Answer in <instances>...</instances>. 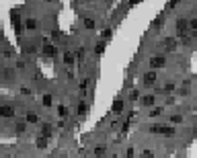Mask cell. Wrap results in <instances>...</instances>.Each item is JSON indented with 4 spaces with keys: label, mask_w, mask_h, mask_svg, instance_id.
I'll list each match as a JSON object with an SVG mask.
<instances>
[{
    "label": "cell",
    "mask_w": 197,
    "mask_h": 158,
    "mask_svg": "<svg viewBox=\"0 0 197 158\" xmlns=\"http://www.w3.org/2000/svg\"><path fill=\"white\" fill-rule=\"evenodd\" d=\"M162 45H166V51H175L177 49V41L172 39V37H164V43Z\"/></svg>",
    "instance_id": "7"
},
{
    "label": "cell",
    "mask_w": 197,
    "mask_h": 158,
    "mask_svg": "<svg viewBox=\"0 0 197 158\" xmlns=\"http://www.w3.org/2000/svg\"><path fill=\"white\" fill-rule=\"evenodd\" d=\"M64 64L66 66H74V53L72 51H64Z\"/></svg>",
    "instance_id": "10"
},
{
    "label": "cell",
    "mask_w": 197,
    "mask_h": 158,
    "mask_svg": "<svg viewBox=\"0 0 197 158\" xmlns=\"http://www.w3.org/2000/svg\"><path fill=\"white\" fill-rule=\"evenodd\" d=\"M14 107L12 105H2L0 107V117H4V119H10V117H14Z\"/></svg>",
    "instance_id": "2"
},
{
    "label": "cell",
    "mask_w": 197,
    "mask_h": 158,
    "mask_svg": "<svg viewBox=\"0 0 197 158\" xmlns=\"http://www.w3.org/2000/svg\"><path fill=\"white\" fill-rule=\"evenodd\" d=\"M51 103H53L51 95H45V97H43V105H45V107H51Z\"/></svg>",
    "instance_id": "21"
},
{
    "label": "cell",
    "mask_w": 197,
    "mask_h": 158,
    "mask_svg": "<svg viewBox=\"0 0 197 158\" xmlns=\"http://www.w3.org/2000/svg\"><path fill=\"white\" fill-rule=\"evenodd\" d=\"M150 66L156 70V68H164L166 66V58H162V56H154L152 60H150Z\"/></svg>",
    "instance_id": "3"
},
{
    "label": "cell",
    "mask_w": 197,
    "mask_h": 158,
    "mask_svg": "<svg viewBox=\"0 0 197 158\" xmlns=\"http://www.w3.org/2000/svg\"><path fill=\"white\" fill-rule=\"evenodd\" d=\"M14 131L21 136V133H25V131H27V125H25L23 121H19V123H14Z\"/></svg>",
    "instance_id": "12"
},
{
    "label": "cell",
    "mask_w": 197,
    "mask_h": 158,
    "mask_svg": "<svg viewBox=\"0 0 197 158\" xmlns=\"http://www.w3.org/2000/svg\"><path fill=\"white\" fill-rule=\"evenodd\" d=\"M140 158H154V152H150V150H144V152L140 154Z\"/></svg>",
    "instance_id": "23"
},
{
    "label": "cell",
    "mask_w": 197,
    "mask_h": 158,
    "mask_svg": "<svg viewBox=\"0 0 197 158\" xmlns=\"http://www.w3.org/2000/svg\"><path fill=\"white\" fill-rule=\"evenodd\" d=\"M109 37H111V29H105L103 31V39H109Z\"/></svg>",
    "instance_id": "32"
},
{
    "label": "cell",
    "mask_w": 197,
    "mask_h": 158,
    "mask_svg": "<svg viewBox=\"0 0 197 158\" xmlns=\"http://www.w3.org/2000/svg\"><path fill=\"white\" fill-rule=\"evenodd\" d=\"M189 27H191V31H197V19H193V21L189 23Z\"/></svg>",
    "instance_id": "31"
},
{
    "label": "cell",
    "mask_w": 197,
    "mask_h": 158,
    "mask_svg": "<svg viewBox=\"0 0 197 158\" xmlns=\"http://www.w3.org/2000/svg\"><path fill=\"white\" fill-rule=\"evenodd\" d=\"M41 136H43V138H49V136H51V125L45 123V125L41 127Z\"/></svg>",
    "instance_id": "17"
},
{
    "label": "cell",
    "mask_w": 197,
    "mask_h": 158,
    "mask_svg": "<svg viewBox=\"0 0 197 158\" xmlns=\"http://www.w3.org/2000/svg\"><path fill=\"white\" fill-rule=\"evenodd\" d=\"M170 121H172V123H183V115H172Z\"/></svg>",
    "instance_id": "24"
},
{
    "label": "cell",
    "mask_w": 197,
    "mask_h": 158,
    "mask_svg": "<svg viewBox=\"0 0 197 158\" xmlns=\"http://www.w3.org/2000/svg\"><path fill=\"white\" fill-rule=\"evenodd\" d=\"M105 47H107V43H105V41H99V43L95 45V53H97V56H99V53H103V51H105Z\"/></svg>",
    "instance_id": "14"
},
{
    "label": "cell",
    "mask_w": 197,
    "mask_h": 158,
    "mask_svg": "<svg viewBox=\"0 0 197 158\" xmlns=\"http://www.w3.org/2000/svg\"><path fill=\"white\" fill-rule=\"evenodd\" d=\"M187 29H189V21L187 19H177V35L179 37L187 35Z\"/></svg>",
    "instance_id": "1"
},
{
    "label": "cell",
    "mask_w": 197,
    "mask_h": 158,
    "mask_svg": "<svg viewBox=\"0 0 197 158\" xmlns=\"http://www.w3.org/2000/svg\"><path fill=\"white\" fill-rule=\"evenodd\" d=\"M152 27H154V29H160V27H162V19H156V21L152 23Z\"/></svg>",
    "instance_id": "28"
},
{
    "label": "cell",
    "mask_w": 197,
    "mask_h": 158,
    "mask_svg": "<svg viewBox=\"0 0 197 158\" xmlns=\"http://www.w3.org/2000/svg\"><path fill=\"white\" fill-rule=\"evenodd\" d=\"M133 154H136V150H133V148H127V150H125V156H127V158H133Z\"/></svg>",
    "instance_id": "27"
},
{
    "label": "cell",
    "mask_w": 197,
    "mask_h": 158,
    "mask_svg": "<svg viewBox=\"0 0 197 158\" xmlns=\"http://www.w3.org/2000/svg\"><path fill=\"white\" fill-rule=\"evenodd\" d=\"M86 86H88V78L80 80V90H86Z\"/></svg>",
    "instance_id": "26"
},
{
    "label": "cell",
    "mask_w": 197,
    "mask_h": 158,
    "mask_svg": "<svg viewBox=\"0 0 197 158\" xmlns=\"http://www.w3.org/2000/svg\"><path fill=\"white\" fill-rule=\"evenodd\" d=\"M121 109H123V101H121V99H117V101L113 103V113L117 115V113H121Z\"/></svg>",
    "instance_id": "15"
},
{
    "label": "cell",
    "mask_w": 197,
    "mask_h": 158,
    "mask_svg": "<svg viewBox=\"0 0 197 158\" xmlns=\"http://www.w3.org/2000/svg\"><path fill=\"white\" fill-rule=\"evenodd\" d=\"M37 148H39V150L47 148V138H43V136H39V138H37Z\"/></svg>",
    "instance_id": "18"
},
{
    "label": "cell",
    "mask_w": 197,
    "mask_h": 158,
    "mask_svg": "<svg viewBox=\"0 0 197 158\" xmlns=\"http://www.w3.org/2000/svg\"><path fill=\"white\" fill-rule=\"evenodd\" d=\"M43 53H45V56H49V58H53V56L58 53V49H56V45H51V43H47V41H45V45H43Z\"/></svg>",
    "instance_id": "6"
},
{
    "label": "cell",
    "mask_w": 197,
    "mask_h": 158,
    "mask_svg": "<svg viewBox=\"0 0 197 158\" xmlns=\"http://www.w3.org/2000/svg\"><path fill=\"white\" fill-rule=\"evenodd\" d=\"M162 136H175L177 133V129L172 127V125H166V127H162V131H160Z\"/></svg>",
    "instance_id": "13"
},
{
    "label": "cell",
    "mask_w": 197,
    "mask_h": 158,
    "mask_svg": "<svg viewBox=\"0 0 197 158\" xmlns=\"http://www.w3.org/2000/svg\"><path fill=\"white\" fill-rule=\"evenodd\" d=\"M0 56H2V51H0Z\"/></svg>",
    "instance_id": "35"
},
{
    "label": "cell",
    "mask_w": 197,
    "mask_h": 158,
    "mask_svg": "<svg viewBox=\"0 0 197 158\" xmlns=\"http://www.w3.org/2000/svg\"><path fill=\"white\" fill-rule=\"evenodd\" d=\"M154 103H156V97H154V95H146V97H142V105H144V107H152Z\"/></svg>",
    "instance_id": "9"
},
{
    "label": "cell",
    "mask_w": 197,
    "mask_h": 158,
    "mask_svg": "<svg viewBox=\"0 0 197 158\" xmlns=\"http://www.w3.org/2000/svg\"><path fill=\"white\" fill-rule=\"evenodd\" d=\"M172 88H175V84H172V82H168V84H166V86H164V90H166V92H170V90H172Z\"/></svg>",
    "instance_id": "33"
},
{
    "label": "cell",
    "mask_w": 197,
    "mask_h": 158,
    "mask_svg": "<svg viewBox=\"0 0 197 158\" xmlns=\"http://www.w3.org/2000/svg\"><path fill=\"white\" fill-rule=\"evenodd\" d=\"M12 25H14V31H17V33H23V27H21V14H19V12H12Z\"/></svg>",
    "instance_id": "5"
},
{
    "label": "cell",
    "mask_w": 197,
    "mask_h": 158,
    "mask_svg": "<svg viewBox=\"0 0 197 158\" xmlns=\"http://www.w3.org/2000/svg\"><path fill=\"white\" fill-rule=\"evenodd\" d=\"M58 115H60L62 119H64V117H68V109H66L64 105H60V107H58Z\"/></svg>",
    "instance_id": "19"
},
{
    "label": "cell",
    "mask_w": 197,
    "mask_h": 158,
    "mask_svg": "<svg viewBox=\"0 0 197 158\" xmlns=\"http://www.w3.org/2000/svg\"><path fill=\"white\" fill-rule=\"evenodd\" d=\"M148 115H150V117H158V115H162V109H160V107H156V109H152Z\"/></svg>",
    "instance_id": "22"
},
{
    "label": "cell",
    "mask_w": 197,
    "mask_h": 158,
    "mask_svg": "<svg viewBox=\"0 0 197 158\" xmlns=\"http://www.w3.org/2000/svg\"><path fill=\"white\" fill-rule=\"evenodd\" d=\"M84 25H86L88 29H92V27H95V21H92V19H86V21H84Z\"/></svg>",
    "instance_id": "29"
},
{
    "label": "cell",
    "mask_w": 197,
    "mask_h": 158,
    "mask_svg": "<svg viewBox=\"0 0 197 158\" xmlns=\"http://www.w3.org/2000/svg\"><path fill=\"white\" fill-rule=\"evenodd\" d=\"M76 113H78L80 117H84V115L88 113V105H86V103H78V109H76Z\"/></svg>",
    "instance_id": "11"
},
{
    "label": "cell",
    "mask_w": 197,
    "mask_h": 158,
    "mask_svg": "<svg viewBox=\"0 0 197 158\" xmlns=\"http://www.w3.org/2000/svg\"><path fill=\"white\" fill-rule=\"evenodd\" d=\"M39 117H37V113H33V111H29L27 113V123H37Z\"/></svg>",
    "instance_id": "16"
},
{
    "label": "cell",
    "mask_w": 197,
    "mask_h": 158,
    "mask_svg": "<svg viewBox=\"0 0 197 158\" xmlns=\"http://www.w3.org/2000/svg\"><path fill=\"white\" fill-rule=\"evenodd\" d=\"M25 51H29V53H33V51H35V45H27V49H25Z\"/></svg>",
    "instance_id": "34"
},
{
    "label": "cell",
    "mask_w": 197,
    "mask_h": 158,
    "mask_svg": "<svg viewBox=\"0 0 197 158\" xmlns=\"http://www.w3.org/2000/svg\"><path fill=\"white\" fill-rule=\"evenodd\" d=\"M142 82H144V86H154L156 84V74L154 72H146L142 76Z\"/></svg>",
    "instance_id": "4"
},
{
    "label": "cell",
    "mask_w": 197,
    "mask_h": 158,
    "mask_svg": "<svg viewBox=\"0 0 197 158\" xmlns=\"http://www.w3.org/2000/svg\"><path fill=\"white\" fill-rule=\"evenodd\" d=\"M129 97H131V101H138V99H140V90H136V88H133Z\"/></svg>",
    "instance_id": "25"
},
{
    "label": "cell",
    "mask_w": 197,
    "mask_h": 158,
    "mask_svg": "<svg viewBox=\"0 0 197 158\" xmlns=\"http://www.w3.org/2000/svg\"><path fill=\"white\" fill-rule=\"evenodd\" d=\"M37 27H39L37 19H27V21H25V29H27V31H35Z\"/></svg>",
    "instance_id": "8"
},
{
    "label": "cell",
    "mask_w": 197,
    "mask_h": 158,
    "mask_svg": "<svg viewBox=\"0 0 197 158\" xmlns=\"http://www.w3.org/2000/svg\"><path fill=\"white\" fill-rule=\"evenodd\" d=\"M105 152H107V148H105V146H97V148H95V156H97V158L103 156Z\"/></svg>",
    "instance_id": "20"
},
{
    "label": "cell",
    "mask_w": 197,
    "mask_h": 158,
    "mask_svg": "<svg viewBox=\"0 0 197 158\" xmlns=\"http://www.w3.org/2000/svg\"><path fill=\"white\" fill-rule=\"evenodd\" d=\"M76 58H78V60H82V58H84V47H80L78 51H76Z\"/></svg>",
    "instance_id": "30"
}]
</instances>
